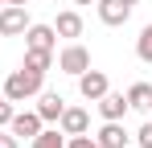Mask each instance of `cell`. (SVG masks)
<instances>
[{
    "mask_svg": "<svg viewBox=\"0 0 152 148\" xmlns=\"http://www.w3.org/2000/svg\"><path fill=\"white\" fill-rule=\"evenodd\" d=\"M53 41H58L53 25H29V29H25V45L29 49H50V53H53Z\"/></svg>",
    "mask_w": 152,
    "mask_h": 148,
    "instance_id": "obj_8",
    "label": "cell"
},
{
    "mask_svg": "<svg viewBox=\"0 0 152 148\" xmlns=\"http://www.w3.org/2000/svg\"><path fill=\"white\" fill-rule=\"evenodd\" d=\"M8 4H29V0H8Z\"/></svg>",
    "mask_w": 152,
    "mask_h": 148,
    "instance_id": "obj_21",
    "label": "cell"
},
{
    "mask_svg": "<svg viewBox=\"0 0 152 148\" xmlns=\"http://www.w3.org/2000/svg\"><path fill=\"white\" fill-rule=\"evenodd\" d=\"M53 33H58V37H82V17H78V12H58Z\"/></svg>",
    "mask_w": 152,
    "mask_h": 148,
    "instance_id": "obj_12",
    "label": "cell"
},
{
    "mask_svg": "<svg viewBox=\"0 0 152 148\" xmlns=\"http://www.w3.org/2000/svg\"><path fill=\"white\" fill-rule=\"evenodd\" d=\"M12 111H17V107H12L8 99H0V127H8V119H12Z\"/></svg>",
    "mask_w": 152,
    "mask_h": 148,
    "instance_id": "obj_18",
    "label": "cell"
},
{
    "mask_svg": "<svg viewBox=\"0 0 152 148\" xmlns=\"http://www.w3.org/2000/svg\"><path fill=\"white\" fill-rule=\"evenodd\" d=\"M0 99H4V82H0Z\"/></svg>",
    "mask_w": 152,
    "mask_h": 148,
    "instance_id": "obj_23",
    "label": "cell"
},
{
    "mask_svg": "<svg viewBox=\"0 0 152 148\" xmlns=\"http://www.w3.org/2000/svg\"><path fill=\"white\" fill-rule=\"evenodd\" d=\"M62 107H66V99L53 95V91H45V95L37 99V115H41V123H58V119H62Z\"/></svg>",
    "mask_w": 152,
    "mask_h": 148,
    "instance_id": "obj_11",
    "label": "cell"
},
{
    "mask_svg": "<svg viewBox=\"0 0 152 148\" xmlns=\"http://www.w3.org/2000/svg\"><path fill=\"white\" fill-rule=\"evenodd\" d=\"M124 4H136V0H124Z\"/></svg>",
    "mask_w": 152,
    "mask_h": 148,
    "instance_id": "obj_24",
    "label": "cell"
},
{
    "mask_svg": "<svg viewBox=\"0 0 152 148\" xmlns=\"http://www.w3.org/2000/svg\"><path fill=\"white\" fill-rule=\"evenodd\" d=\"M29 29V12L25 4H0V37H17Z\"/></svg>",
    "mask_w": 152,
    "mask_h": 148,
    "instance_id": "obj_2",
    "label": "cell"
},
{
    "mask_svg": "<svg viewBox=\"0 0 152 148\" xmlns=\"http://www.w3.org/2000/svg\"><path fill=\"white\" fill-rule=\"evenodd\" d=\"M0 148H17V136L12 132H0Z\"/></svg>",
    "mask_w": 152,
    "mask_h": 148,
    "instance_id": "obj_20",
    "label": "cell"
},
{
    "mask_svg": "<svg viewBox=\"0 0 152 148\" xmlns=\"http://www.w3.org/2000/svg\"><path fill=\"white\" fill-rule=\"evenodd\" d=\"M50 66H53V53H50V49H25V70L45 74Z\"/></svg>",
    "mask_w": 152,
    "mask_h": 148,
    "instance_id": "obj_14",
    "label": "cell"
},
{
    "mask_svg": "<svg viewBox=\"0 0 152 148\" xmlns=\"http://www.w3.org/2000/svg\"><path fill=\"white\" fill-rule=\"evenodd\" d=\"M95 103H99V115H103V119H124L127 111H132V107H127V95H111V91H107L103 99H95Z\"/></svg>",
    "mask_w": 152,
    "mask_h": 148,
    "instance_id": "obj_10",
    "label": "cell"
},
{
    "mask_svg": "<svg viewBox=\"0 0 152 148\" xmlns=\"http://www.w3.org/2000/svg\"><path fill=\"white\" fill-rule=\"evenodd\" d=\"M41 78L45 74H37V70H12L8 78H4V99L8 103H25V99H33V95H41Z\"/></svg>",
    "mask_w": 152,
    "mask_h": 148,
    "instance_id": "obj_1",
    "label": "cell"
},
{
    "mask_svg": "<svg viewBox=\"0 0 152 148\" xmlns=\"http://www.w3.org/2000/svg\"><path fill=\"white\" fill-rule=\"evenodd\" d=\"M58 70H66V74H74V78H78L82 70H91V49L78 45V41H74V45H66L62 53H58Z\"/></svg>",
    "mask_w": 152,
    "mask_h": 148,
    "instance_id": "obj_3",
    "label": "cell"
},
{
    "mask_svg": "<svg viewBox=\"0 0 152 148\" xmlns=\"http://www.w3.org/2000/svg\"><path fill=\"white\" fill-rule=\"evenodd\" d=\"M136 53H140V62H152V25L140 29V37H136Z\"/></svg>",
    "mask_w": 152,
    "mask_h": 148,
    "instance_id": "obj_16",
    "label": "cell"
},
{
    "mask_svg": "<svg viewBox=\"0 0 152 148\" xmlns=\"http://www.w3.org/2000/svg\"><path fill=\"white\" fill-rule=\"evenodd\" d=\"M58 127H62V136H82V132L91 127V115H86L82 107H62V119H58Z\"/></svg>",
    "mask_w": 152,
    "mask_h": 148,
    "instance_id": "obj_6",
    "label": "cell"
},
{
    "mask_svg": "<svg viewBox=\"0 0 152 148\" xmlns=\"http://www.w3.org/2000/svg\"><path fill=\"white\" fill-rule=\"evenodd\" d=\"M95 140H99V148H127V132H124V123H119V119H107V123L99 127Z\"/></svg>",
    "mask_w": 152,
    "mask_h": 148,
    "instance_id": "obj_9",
    "label": "cell"
},
{
    "mask_svg": "<svg viewBox=\"0 0 152 148\" xmlns=\"http://www.w3.org/2000/svg\"><path fill=\"white\" fill-rule=\"evenodd\" d=\"M99 4V21L103 25H127V17H132V4H124V0H95Z\"/></svg>",
    "mask_w": 152,
    "mask_h": 148,
    "instance_id": "obj_7",
    "label": "cell"
},
{
    "mask_svg": "<svg viewBox=\"0 0 152 148\" xmlns=\"http://www.w3.org/2000/svg\"><path fill=\"white\" fill-rule=\"evenodd\" d=\"M127 107H136V111H152V86H148V82H136V86L127 91Z\"/></svg>",
    "mask_w": 152,
    "mask_h": 148,
    "instance_id": "obj_13",
    "label": "cell"
},
{
    "mask_svg": "<svg viewBox=\"0 0 152 148\" xmlns=\"http://www.w3.org/2000/svg\"><path fill=\"white\" fill-rule=\"evenodd\" d=\"M74 4H95V0H74Z\"/></svg>",
    "mask_w": 152,
    "mask_h": 148,
    "instance_id": "obj_22",
    "label": "cell"
},
{
    "mask_svg": "<svg viewBox=\"0 0 152 148\" xmlns=\"http://www.w3.org/2000/svg\"><path fill=\"white\" fill-rule=\"evenodd\" d=\"M78 91H82V99L95 103V99H103L107 91H111V82H107L103 70H82V74H78Z\"/></svg>",
    "mask_w": 152,
    "mask_h": 148,
    "instance_id": "obj_5",
    "label": "cell"
},
{
    "mask_svg": "<svg viewBox=\"0 0 152 148\" xmlns=\"http://www.w3.org/2000/svg\"><path fill=\"white\" fill-rule=\"evenodd\" d=\"M148 119H152V115H148Z\"/></svg>",
    "mask_w": 152,
    "mask_h": 148,
    "instance_id": "obj_26",
    "label": "cell"
},
{
    "mask_svg": "<svg viewBox=\"0 0 152 148\" xmlns=\"http://www.w3.org/2000/svg\"><path fill=\"white\" fill-rule=\"evenodd\" d=\"M8 132H12L17 140H33V136L41 132V115H37V111H12Z\"/></svg>",
    "mask_w": 152,
    "mask_h": 148,
    "instance_id": "obj_4",
    "label": "cell"
},
{
    "mask_svg": "<svg viewBox=\"0 0 152 148\" xmlns=\"http://www.w3.org/2000/svg\"><path fill=\"white\" fill-rule=\"evenodd\" d=\"M136 140H140V148H152V119L140 127V136H136Z\"/></svg>",
    "mask_w": 152,
    "mask_h": 148,
    "instance_id": "obj_19",
    "label": "cell"
},
{
    "mask_svg": "<svg viewBox=\"0 0 152 148\" xmlns=\"http://www.w3.org/2000/svg\"><path fill=\"white\" fill-rule=\"evenodd\" d=\"M0 4H8V0H0Z\"/></svg>",
    "mask_w": 152,
    "mask_h": 148,
    "instance_id": "obj_25",
    "label": "cell"
},
{
    "mask_svg": "<svg viewBox=\"0 0 152 148\" xmlns=\"http://www.w3.org/2000/svg\"><path fill=\"white\" fill-rule=\"evenodd\" d=\"M33 148H66V140H62L58 127H41V132L33 136Z\"/></svg>",
    "mask_w": 152,
    "mask_h": 148,
    "instance_id": "obj_15",
    "label": "cell"
},
{
    "mask_svg": "<svg viewBox=\"0 0 152 148\" xmlns=\"http://www.w3.org/2000/svg\"><path fill=\"white\" fill-rule=\"evenodd\" d=\"M66 148H99V140L82 132V136H70V140H66Z\"/></svg>",
    "mask_w": 152,
    "mask_h": 148,
    "instance_id": "obj_17",
    "label": "cell"
}]
</instances>
